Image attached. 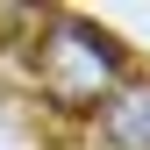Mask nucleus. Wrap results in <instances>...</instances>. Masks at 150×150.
<instances>
[{
  "label": "nucleus",
  "mask_w": 150,
  "mask_h": 150,
  "mask_svg": "<svg viewBox=\"0 0 150 150\" xmlns=\"http://www.w3.org/2000/svg\"><path fill=\"white\" fill-rule=\"evenodd\" d=\"M36 71H43V93H50L57 107H93V100L129 71V57H122L115 36H100L93 22L50 14L43 43H36Z\"/></svg>",
  "instance_id": "obj_1"
},
{
  "label": "nucleus",
  "mask_w": 150,
  "mask_h": 150,
  "mask_svg": "<svg viewBox=\"0 0 150 150\" xmlns=\"http://www.w3.org/2000/svg\"><path fill=\"white\" fill-rule=\"evenodd\" d=\"M100 129H107L115 150H150V86L143 93H115L107 115H100Z\"/></svg>",
  "instance_id": "obj_2"
}]
</instances>
